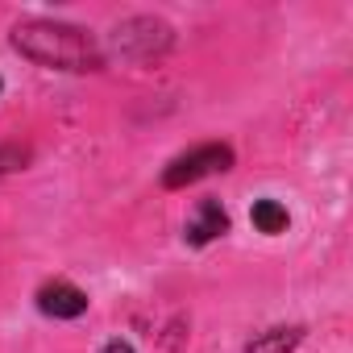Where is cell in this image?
<instances>
[{
	"instance_id": "1",
	"label": "cell",
	"mask_w": 353,
	"mask_h": 353,
	"mask_svg": "<svg viewBox=\"0 0 353 353\" xmlns=\"http://www.w3.org/2000/svg\"><path fill=\"white\" fill-rule=\"evenodd\" d=\"M13 50L46 71H71V75H83V71H100L104 67V50L100 42L83 30V26H71V21H50V17H30V21H17L13 26Z\"/></svg>"
},
{
	"instance_id": "2",
	"label": "cell",
	"mask_w": 353,
	"mask_h": 353,
	"mask_svg": "<svg viewBox=\"0 0 353 353\" xmlns=\"http://www.w3.org/2000/svg\"><path fill=\"white\" fill-rule=\"evenodd\" d=\"M174 46V30L170 21L154 17V13H137V17H125L112 26L108 42L100 46L104 54L121 59V63H133V67H145V63H158L166 59Z\"/></svg>"
},
{
	"instance_id": "3",
	"label": "cell",
	"mask_w": 353,
	"mask_h": 353,
	"mask_svg": "<svg viewBox=\"0 0 353 353\" xmlns=\"http://www.w3.org/2000/svg\"><path fill=\"white\" fill-rule=\"evenodd\" d=\"M233 166V150L225 141H208V145H196L192 154H179L166 170H162V188L166 192H179V188H192L208 174H221Z\"/></svg>"
},
{
	"instance_id": "4",
	"label": "cell",
	"mask_w": 353,
	"mask_h": 353,
	"mask_svg": "<svg viewBox=\"0 0 353 353\" xmlns=\"http://www.w3.org/2000/svg\"><path fill=\"white\" fill-rule=\"evenodd\" d=\"M38 312L54 320H79L88 312V295L75 283H46L38 291Z\"/></svg>"
},
{
	"instance_id": "5",
	"label": "cell",
	"mask_w": 353,
	"mask_h": 353,
	"mask_svg": "<svg viewBox=\"0 0 353 353\" xmlns=\"http://www.w3.org/2000/svg\"><path fill=\"white\" fill-rule=\"evenodd\" d=\"M225 233H229V212L221 208V200H200L196 216H192L188 229H183L188 245H208V241H216V237H225Z\"/></svg>"
},
{
	"instance_id": "6",
	"label": "cell",
	"mask_w": 353,
	"mask_h": 353,
	"mask_svg": "<svg viewBox=\"0 0 353 353\" xmlns=\"http://www.w3.org/2000/svg\"><path fill=\"white\" fill-rule=\"evenodd\" d=\"M299 341H303V328H299V324H283V328L258 332V336L245 345V353H291Z\"/></svg>"
},
{
	"instance_id": "7",
	"label": "cell",
	"mask_w": 353,
	"mask_h": 353,
	"mask_svg": "<svg viewBox=\"0 0 353 353\" xmlns=\"http://www.w3.org/2000/svg\"><path fill=\"white\" fill-rule=\"evenodd\" d=\"M250 221H254V229L266 233V237H279V233H287V225H291V216H287V208H283L279 200H258L254 212H250Z\"/></svg>"
},
{
	"instance_id": "8",
	"label": "cell",
	"mask_w": 353,
	"mask_h": 353,
	"mask_svg": "<svg viewBox=\"0 0 353 353\" xmlns=\"http://www.w3.org/2000/svg\"><path fill=\"white\" fill-rule=\"evenodd\" d=\"M30 162V150H21V145H0V174L5 170H21Z\"/></svg>"
},
{
	"instance_id": "9",
	"label": "cell",
	"mask_w": 353,
	"mask_h": 353,
	"mask_svg": "<svg viewBox=\"0 0 353 353\" xmlns=\"http://www.w3.org/2000/svg\"><path fill=\"white\" fill-rule=\"evenodd\" d=\"M104 353H133V345L117 336V341H108V345H104Z\"/></svg>"
},
{
	"instance_id": "10",
	"label": "cell",
	"mask_w": 353,
	"mask_h": 353,
	"mask_svg": "<svg viewBox=\"0 0 353 353\" xmlns=\"http://www.w3.org/2000/svg\"><path fill=\"white\" fill-rule=\"evenodd\" d=\"M0 88H5V83H0Z\"/></svg>"
}]
</instances>
